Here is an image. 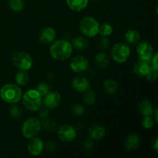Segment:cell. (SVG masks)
<instances>
[{
	"mask_svg": "<svg viewBox=\"0 0 158 158\" xmlns=\"http://www.w3.org/2000/svg\"><path fill=\"white\" fill-rule=\"evenodd\" d=\"M95 63L100 69H104L109 64V57L106 53L100 52L95 56Z\"/></svg>",
	"mask_w": 158,
	"mask_h": 158,
	"instance_id": "cell-22",
	"label": "cell"
},
{
	"mask_svg": "<svg viewBox=\"0 0 158 158\" xmlns=\"http://www.w3.org/2000/svg\"><path fill=\"white\" fill-rule=\"evenodd\" d=\"M73 50V47L69 42L65 40H60L52 43L49 49V52L54 60L64 61L70 58Z\"/></svg>",
	"mask_w": 158,
	"mask_h": 158,
	"instance_id": "cell-1",
	"label": "cell"
},
{
	"mask_svg": "<svg viewBox=\"0 0 158 158\" xmlns=\"http://www.w3.org/2000/svg\"><path fill=\"white\" fill-rule=\"evenodd\" d=\"M41 127L47 131H52L56 127V122L50 118H44L43 122L41 123Z\"/></svg>",
	"mask_w": 158,
	"mask_h": 158,
	"instance_id": "cell-28",
	"label": "cell"
},
{
	"mask_svg": "<svg viewBox=\"0 0 158 158\" xmlns=\"http://www.w3.org/2000/svg\"><path fill=\"white\" fill-rule=\"evenodd\" d=\"M29 80V76L27 71L19 70L15 76V80L19 86H25L27 84Z\"/></svg>",
	"mask_w": 158,
	"mask_h": 158,
	"instance_id": "cell-23",
	"label": "cell"
},
{
	"mask_svg": "<svg viewBox=\"0 0 158 158\" xmlns=\"http://www.w3.org/2000/svg\"><path fill=\"white\" fill-rule=\"evenodd\" d=\"M69 9L75 12H80L86 9L88 5V0H66Z\"/></svg>",
	"mask_w": 158,
	"mask_h": 158,
	"instance_id": "cell-19",
	"label": "cell"
},
{
	"mask_svg": "<svg viewBox=\"0 0 158 158\" xmlns=\"http://www.w3.org/2000/svg\"><path fill=\"white\" fill-rule=\"evenodd\" d=\"M69 66L73 72L80 73L87 70L89 68V62L83 56H76L71 60Z\"/></svg>",
	"mask_w": 158,
	"mask_h": 158,
	"instance_id": "cell-10",
	"label": "cell"
},
{
	"mask_svg": "<svg viewBox=\"0 0 158 158\" xmlns=\"http://www.w3.org/2000/svg\"><path fill=\"white\" fill-rule=\"evenodd\" d=\"M124 38L127 43L136 44V43H138L140 40V32L137 30H134V29H129L125 33Z\"/></svg>",
	"mask_w": 158,
	"mask_h": 158,
	"instance_id": "cell-20",
	"label": "cell"
},
{
	"mask_svg": "<svg viewBox=\"0 0 158 158\" xmlns=\"http://www.w3.org/2000/svg\"><path fill=\"white\" fill-rule=\"evenodd\" d=\"M98 21L94 17L86 16L82 19L80 23V32L87 37H94L99 32Z\"/></svg>",
	"mask_w": 158,
	"mask_h": 158,
	"instance_id": "cell-5",
	"label": "cell"
},
{
	"mask_svg": "<svg viewBox=\"0 0 158 158\" xmlns=\"http://www.w3.org/2000/svg\"><path fill=\"white\" fill-rule=\"evenodd\" d=\"M41 131V122L35 117L26 119L22 127V134L26 139L36 137Z\"/></svg>",
	"mask_w": 158,
	"mask_h": 158,
	"instance_id": "cell-4",
	"label": "cell"
},
{
	"mask_svg": "<svg viewBox=\"0 0 158 158\" xmlns=\"http://www.w3.org/2000/svg\"><path fill=\"white\" fill-rule=\"evenodd\" d=\"M88 134L92 140H99L104 137L106 134V129L102 125H94L89 129Z\"/></svg>",
	"mask_w": 158,
	"mask_h": 158,
	"instance_id": "cell-16",
	"label": "cell"
},
{
	"mask_svg": "<svg viewBox=\"0 0 158 158\" xmlns=\"http://www.w3.org/2000/svg\"><path fill=\"white\" fill-rule=\"evenodd\" d=\"M28 151L32 156H39L42 154L44 148V143L43 140L38 137H33L31 138L30 141L28 143Z\"/></svg>",
	"mask_w": 158,
	"mask_h": 158,
	"instance_id": "cell-12",
	"label": "cell"
},
{
	"mask_svg": "<svg viewBox=\"0 0 158 158\" xmlns=\"http://www.w3.org/2000/svg\"><path fill=\"white\" fill-rule=\"evenodd\" d=\"M9 6L13 12H21L25 7L24 0H9Z\"/></svg>",
	"mask_w": 158,
	"mask_h": 158,
	"instance_id": "cell-26",
	"label": "cell"
},
{
	"mask_svg": "<svg viewBox=\"0 0 158 158\" xmlns=\"http://www.w3.org/2000/svg\"><path fill=\"white\" fill-rule=\"evenodd\" d=\"M35 89L40 93L42 97H44L48 93L50 92V86L46 83H40L37 85Z\"/></svg>",
	"mask_w": 158,
	"mask_h": 158,
	"instance_id": "cell-30",
	"label": "cell"
},
{
	"mask_svg": "<svg viewBox=\"0 0 158 158\" xmlns=\"http://www.w3.org/2000/svg\"><path fill=\"white\" fill-rule=\"evenodd\" d=\"M113 27L110 24L104 23L99 26V32L103 37H107L113 33Z\"/></svg>",
	"mask_w": 158,
	"mask_h": 158,
	"instance_id": "cell-27",
	"label": "cell"
},
{
	"mask_svg": "<svg viewBox=\"0 0 158 158\" xmlns=\"http://www.w3.org/2000/svg\"><path fill=\"white\" fill-rule=\"evenodd\" d=\"M23 96L19 86L14 83H7L0 89V97L3 101L10 104H15L20 101Z\"/></svg>",
	"mask_w": 158,
	"mask_h": 158,
	"instance_id": "cell-2",
	"label": "cell"
},
{
	"mask_svg": "<svg viewBox=\"0 0 158 158\" xmlns=\"http://www.w3.org/2000/svg\"><path fill=\"white\" fill-rule=\"evenodd\" d=\"M93 1H100V0H93Z\"/></svg>",
	"mask_w": 158,
	"mask_h": 158,
	"instance_id": "cell-41",
	"label": "cell"
},
{
	"mask_svg": "<svg viewBox=\"0 0 158 158\" xmlns=\"http://www.w3.org/2000/svg\"><path fill=\"white\" fill-rule=\"evenodd\" d=\"M137 54L140 60L150 62L154 54L153 46L148 41L142 42L137 46Z\"/></svg>",
	"mask_w": 158,
	"mask_h": 158,
	"instance_id": "cell-9",
	"label": "cell"
},
{
	"mask_svg": "<svg viewBox=\"0 0 158 158\" xmlns=\"http://www.w3.org/2000/svg\"><path fill=\"white\" fill-rule=\"evenodd\" d=\"M152 148H154V150L156 151V152H157V151H158V142H157V137H156L155 139H154V140L152 141Z\"/></svg>",
	"mask_w": 158,
	"mask_h": 158,
	"instance_id": "cell-39",
	"label": "cell"
},
{
	"mask_svg": "<svg viewBox=\"0 0 158 158\" xmlns=\"http://www.w3.org/2000/svg\"><path fill=\"white\" fill-rule=\"evenodd\" d=\"M12 61L14 66L19 70L28 71L32 66V59L26 52L16 51L12 53Z\"/></svg>",
	"mask_w": 158,
	"mask_h": 158,
	"instance_id": "cell-6",
	"label": "cell"
},
{
	"mask_svg": "<svg viewBox=\"0 0 158 158\" xmlns=\"http://www.w3.org/2000/svg\"><path fill=\"white\" fill-rule=\"evenodd\" d=\"M71 111L76 116H82L85 114V109L82 105L74 104L71 107Z\"/></svg>",
	"mask_w": 158,
	"mask_h": 158,
	"instance_id": "cell-32",
	"label": "cell"
},
{
	"mask_svg": "<svg viewBox=\"0 0 158 158\" xmlns=\"http://www.w3.org/2000/svg\"><path fill=\"white\" fill-rule=\"evenodd\" d=\"M151 69H152V66L149 61L140 60V61L137 62L134 66V72L137 77H145Z\"/></svg>",
	"mask_w": 158,
	"mask_h": 158,
	"instance_id": "cell-14",
	"label": "cell"
},
{
	"mask_svg": "<svg viewBox=\"0 0 158 158\" xmlns=\"http://www.w3.org/2000/svg\"><path fill=\"white\" fill-rule=\"evenodd\" d=\"M71 86L77 92L84 93L90 89L91 85L89 80L83 77H77L73 79L71 83Z\"/></svg>",
	"mask_w": 158,
	"mask_h": 158,
	"instance_id": "cell-13",
	"label": "cell"
},
{
	"mask_svg": "<svg viewBox=\"0 0 158 158\" xmlns=\"http://www.w3.org/2000/svg\"><path fill=\"white\" fill-rule=\"evenodd\" d=\"M153 114L154 115V121L157 122H157H158L157 121V108H156L155 110H154V113H153Z\"/></svg>",
	"mask_w": 158,
	"mask_h": 158,
	"instance_id": "cell-40",
	"label": "cell"
},
{
	"mask_svg": "<svg viewBox=\"0 0 158 158\" xmlns=\"http://www.w3.org/2000/svg\"><path fill=\"white\" fill-rule=\"evenodd\" d=\"M22 99L25 107L30 111L39 110L43 105L42 96L35 89H30L26 91L22 96Z\"/></svg>",
	"mask_w": 158,
	"mask_h": 158,
	"instance_id": "cell-3",
	"label": "cell"
},
{
	"mask_svg": "<svg viewBox=\"0 0 158 158\" xmlns=\"http://www.w3.org/2000/svg\"><path fill=\"white\" fill-rule=\"evenodd\" d=\"M56 31L52 27H45L41 30L39 36V40L41 43H50L54 41L56 38Z\"/></svg>",
	"mask_w": 158,
	"mask_h": 158,
	"instance_id": "cell-15",
	"label": "cell"
},
{
	"mask_svg": "<svg viewBox=\"0 0 158 158\" xmlns=\"http://www.w3.org/2000/svg\"><path fill=\"white\" fill-rule=\"evenodd\" d=\"M9 114H10L11 117L13 118H19L23 114V110L19 106L15 105V104H12L11 107L9 108Z\"/></svg>",
	"mask_w": 158,
	"mask_h": 158,
	"instance_id": "cell-29",
	"label": "cell"
},
{
	"mask_svg": "<svg viewBox=\"0 0 158 158\" xmlns=\"http://www.w3.org/2000/svg\"><path fill=\"white\" fill-rule=\"evenodd\" d=\"M158 55L157 53H155L154 54V56H152V58H151V61H150V63H151V66H152L153 69H156V70H157L158 69Z\"/></svg>",
	"mask_w": 158,
	"mask_h": 158,
	"instance_id": "cell-34",
	"label": "cell"
},
{
	"mask_svg": "<svg viewBox=\"0 0 158 158\" xmlns=\"http://www.w3.org/2000/svg\"><path fill=\"white\" fill-rule=\"evenodd\" d=\"M140 144V137L137 134H131L125 140L124 146L127 151H133L138 148Z\"/></svg>",
	"mask_w": 158,
	"mask_h": 158,
	"instance_id": "cell-17",
	"label": "cell"
},
{
	"mask_svg": "<svg viewBox=\"0 0 158 158\" xmlns=\"http://www.w3.org/2000/svg\"><path fill=\"white\" fill-rule=\"evenodd\" d=\"M147 78V80H149V81H155L157 79V70L154 69H151V71L148 73V75L145 77Z\"/></svg>",
	"mask_w": 158,
	"mask_h": 158,
	"instance_id": "cell-33",
	"label": "cell"
},
{
	"mask_svg": "<svg viewBox=\"0 0 158 158\" xmlns=\"http://www.w3.org/2000/svg\"><path fill=\"white\" fill-rule=\"evenodd\" d=\"M46 149L49 151H54L56 148V144L55 142L53 141H48L46 143Z\"/></svg>",
	"mask_w": 158,
	"mask_h": 158,
	"instance_id": "cell-37",
	"label": "cell"
},
{
	"mask_svg": "<svg viewBox=\"0 0 158 158\" xmlns=\"http://www.w3.org/2000/svg\"><path fill=\"white\" fill-rule=\"evenodd\" d=\"M83 100L86 104L89 105V106H92V105H94L96 103V100H97L96 93L94 90H92V89H89L86 92H84Z\"/></svg>",
	"mask_w": 158,
	"mask_h": 158,
	"instance_id": "cell-24",
	"label": "cell"
},
{
	"mask_svg": "<svg viewBox=\"0 0 158 158\" xmlns=\"http://www.w3.org/2000/svg\"><path fill=\"white\" fill-rule=\"evenodd\" d=\"M39 115H40V117H42V118H46V117H48V115H49V109L48 108H46V106L45 107H41L39 109Z\"/></svg>",
	"mask_w": 158,
	"mask_h": 158,
	"instance_id": "cell-35",
	"label": "cell"
},
{
	"mask_svg": "<svg viewBox=\"0 0 158 158\" xmlns=\"http://www.w3.org/2000/svg\"><path fill=\"white\" fill-rule=\"evenodd\" d=\"M57 136L61 141L71 142L77 138V134L73 127L69 124H63L57 130Z\"/></svg>",
	"mask_w": 158,
	"mask_h": 158,
	"instance_id": "cell-8",
	"label": "cell"
},
{
	"mask_svg": "<svg viewBox=\"0 0 158 158\" xmlns=\"http://www.w3.org/2000/svg\"><path fill=\"white\" fill-rule=\"evenodd\" d=\"M131 55V49L126 43H118L113 46L111 56L114 61L117 63H125Z\"/></svg>",
	"mask_w": 158,
	"mask_h": 158,
	"instance_id": "cell-7",
	"label": "cell"
},
{
	"mask_svg": "<svg viewBox=\"0 0 158 158\" xmlns=\"http://www.w3.org/2000/svg\"><path fill=\"white\" fill-rule=\"evenodd\" d=\"M83 146H84V148L86 150V151H89V150L92 149L93 148V142L89 140H86V141L84 142Z\"/></svg>",
	"mask_w": 158,
	"mask_h": 158,
	"instance_id": "cell-38",
	"label": "cell"
},
{
	"mask_svg": "<svg viewBox=\"0 0 158 158\" xmlns=\"http://www.w3.org/2000/svg\"><path fill=\"white\" fill-rule=\"evenodd\" d=\"M103 90L108 94H114L118 90V85L117 82L113 80H106L103 85Z\"/></svg>",
	"mask_w": 158,
	"mask_h": 158,
	"instance_id": "cell-21",
	"label": "cell"
},
{
	"mask_svg": "<svg viewBox=\"0 0 158 158\" xmlns=\"http://www.w3.org/2000/svg\"><path fill=\"white\" fill-rule=\"evenodd\" d=\"M109 46H110L109 40H108L106 37H103V39H101L100 42V48L103 49H106Z\"/></svg>",
	"mask_w": 158,
	"mask_h": 158,
	"instance_id": "cell-36",
	"label": "cell"
},
{
	"mask_svg": "<svg viewBox=\"0 0 158 158\" xmlns=\"http://www.w3.org/2000/svg\"><path fill=\"white\" fill-rule=\"evenodd\" d=\"M88 46V42L82 36H77L73 41V47L77 50H84Z\"/></svg>",
	"mask_w": 158,
	"mask_h": 158,
	"instance_id": "cell-25",
	"label": "cell"
},
{
	"mask_svg": "<svg viewBox=\"0 0 158 158\" xmlns=\"http://www.w3.org/2000/svg\"><path fill=\"white\" fill-rule=\"evenodd\" d=\"M154 120L151 116H146L142 120V125L145 129H151L154 125Z\"/></svg>",
	"mask_w": 158,
	"mask_h": 158,
	"instance_id": "cell-31",
	"label": "cell"
},
{
	"mask_svg": "<svg viewBox=\"0 0 158 158\" xmlns=\"http://www.w3.org/2000/svg\"><path fill=\"white\" fill-rule=\"evenodd\" d=\"M43 104L44 106L49 110L56 109L61 102V95L58 92H49L46 96H44Z\"/></svg>",
	"mask_w": 158,
	"mask_h": 158,
	"instance_id": "cell-11",
	"label": "cell"
},
{
	"mask_svg": "<svg viewBox=\"0 0 158 158\" xmlns=\"http://www.w3.org/2000/svg\"><path fill=\"white\" fill-rule=\"evenodd\" d=\"M139 110L143 117L151 116L153 115V113L154 111V105L151 102L147 100H143L139 103Z\"/></svg>",
	"mask_w": 158,
	"mask_h": 158,
	"instance_id": "cell-18",
	"label": "cell"
}]
</instances>
